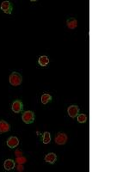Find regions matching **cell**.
<instances>
[{
    "label": "cell",
    "mask_w": 129,
    "mask_h": 172,
    "mask_svg": "<svg viewBox=\"0 0 129 172\" xmlns=\"http://www.w3.org/2000/svg\"><path fill=\"white\" fill-rule=\"evenodd\" d=\"M23 82V77L18 73H12L10 76V83L13 86H19Z\"/></svg>",
    "instance_id": "obj_1"
},
{
    "label": "cell",
    "mask_w": 129,
    "mask_h": 172,
    "mask_svg": "<svg viewBox=\"0 0 129 172\" xmlns=\"http://www.w3.org/2000/svg\"><path fill=\"white\" fill-rule=\"evenodd\" d=\"M22 119L26 124H31L34 121V113L33 111H26L23 114Z\"/></svg>",
    "instance_id": "obj_2"
},
{
    "label": "cell",
    "mask_w": 129,
    "mask_h": 172,
    "mask_svg": "<svg viewBox=\"0 0 129 172\" xmlns=\"http://www.w3.org/2000/svg\"><path fill=\"white\" fill-rule=\"evenodd\" d=\"M67 141V135L64 133H59L55 137V143L58 145H65Z\"/></svg>",
    "instance_id": "obj_3"
},
{
    "label": "cell",
    "mask_w": 129,
    "mask_h": 172,
    "mask_svg": "<svg viewBox=\"0 0 129 172\" xmlns=\"http://www.w3.org/2000/svg\"><path fill=\"white\" fill-rule=\"evenodd\" d=\"M1 10L5 14H11L12 12V5L9 1H3L1 4Z\"/></svg>",
    "instance_id": "obj_4"
},
{
    "label": "cell",
    "mask_w": 129,
    "mask_h": 172,
    "mask_svg": "<svg viewBox=\"0 0 129 172\" xmlns=\"http://www.w3.org/2000/svg\"><path fill=\"white\" fill-rule=\"evenodd\" d=\"M12 111L14 113H20L21 111H23V104L20 100H17L13 102L12 104Z\"/></svg>",
    "instance_id": "obj_5"
},
{
    "label": "cell",
    "mask_w": 129,
    "mask_h": 172,
    "mask_svg": "<svg viewBox=\"0 0 129 172\" xmlns=\"http://www.w3.org/2000/svg\"><path fill=\"white\" fill-rule=\"evenodd\" d=\"M78 112H79V108L77 105H72L67 109V113H68L69 116L72 118H75L76 116H77Z\"/></svg>",
    "instance_id": "obj_6"
},
{
    "label": "cell",
    "mask_w": 129,
    "mask_h": 172,
    "mask_svg": "<svg viewBox=\"0 0 129 172\" xmlns=\"http://www.w3.org/2000/svg\"><path fill=\"white\" fill-rule=\"evenodd\" d=\"M19 145V140L17 137H10L8 140H7V146L10 148L13 149L16 148Z\"/></svg>",
    "instance_id": "obj_7"
},
{
    "label": "cell",
    "mask_w": 129,
    "mask_h": 172,
    "mask_svg": "<svg viewBox=\"0 0 129 172\" xmlns=\"http://www.w3.org/2000/svg\"><path fill=\"white\" fill-rule=\"evenodd\" d=\"M15 165H16V164H15L14 160H12V159H7L4 161V164H3V167L6 171L13 170L15 168Z\"/></svg>",
    "instance_id": "obj_8"
},
{
    "label": "cell",
    "mask_w": 129,
    "mask_h": 172,
    "mask_svg": "<svg viewBox=\"0 0 129 172\" xmlns=\"http://www.w3.org/2000/svg\"><path fill=\"white\" fill-rule=\"evenodd\" d=\"M56 160H57V156H56V154L55 153H48V155H46V157H45V161L47 162V163H49V164H54L55 162H56Z\"/></svg>",
    "instance_id": "obj_9"
},
{
    "label": "cell",
    "mask_w": 129,
    "mask_h": 172,
    "mask_svg": "<svg viewBox=\"0 0 129 172\" xmlns=\"http://www.w3.org/2000/svg\"><path fill=\"white\" fill-rule=\"evenodd\" d=\"M10 131V125L5 121H0V133H7Z\"/></svg>",
    "instance_id": "obj_10"
},
{
    "label": "cell",
    "mask_w": 129,
    "mask_h": 172,
    "mask_svg": "<svg viewBox=\"0 0 129 172\" xmlns=\"http://www.w3.org/2000/svg\"><path fill=\"white\" fill-rule=\"evenodd\" d=\"M38 62H39V65L40 66H46L47 65H48V63H49V59H48V56H41L40 58H39V60H38Z\"/></svg>",
    "instance_id": "obj_11"
},
{
    "label": "cell",
    "mask_w": 129,
    "mask_h": 172,
    "mask_svg": "<svg viewBox=\"0 0 129 172\" xmlns=\"http://www.w3.org/2000/svg\"><path fill=\"white\" fill-rule=\"evenodd\" d=\"M51 100V95H49V94H48V93H45V94H43V95L41 96V102H42V104H47V103H48Z\"/></svg>",
    "instance_id": "obj_12"
},
{
    "label": "cell",
    "mask_w": 129,
    "mask_h": 172,
    "mask_svg": "<svg viewBox=\"0 0 129 172\" xmlns=\"http://www.w3.org/2000/svg\"><path fill=\"white\" fill-rule=\"evenodd\" d=\"M51 141V135L48 132H45L43 134V143L44 144H49Z\"/></svg>",
    "instance_id": "obj_13"
},
{
    "label": "cell",
    "mask_w": 129,
    "mask_h": 172,
    "mask_svg": "<svg viewBox=\"0 0 129 172\" xmlns=\"http://www.w3.org/2000/svg\"><path fill=\"white\" fill-rule=\"evenodd\" d=\"M87 121V116L84 114L77 115V122L79 123H84Z\"/></svg>",
    "instance_id": "obj_14"
},
{
    "label": "cell",
    "mask_w": 129,
    "mask_h": 172,
    "mask_svg": "<svg viewBox=\"0 0 129 172\" xmlns=\"http://www.w3.org/2000/svg\"><path fill=\"white\" fill-rule=\"evenodd\" d=\"M67 26L70 28H75L77 27V20H68L67 21Z\"/></svg>",
    "instance_id": "obj_15"
},
{
    "label": "cell",
    "mask_w": 129,
    "mask_h": 172,
    "mask_svg": "<svg viewBox=\"0 0 129 172\" xmlns=\"http://www.w3.org/2000/svg\"><path fill=\"white\" fill-rule=\"evenodd\" d=\"M17 162L18 164H23V163H25V162H26V158H25V157H22V156H21V157H17Z\"/></svg>",
    "instance_id": "obj_16"
},
{
    "label": "cell",
    "mask_w": 129,
    "mask_h": 172,
    "mask_svg": "<svg viewBox=\"0 0 129 172\" xmlns=\"http://www.w3.org/2000/svg\"><path fill=\"white\" fill-rule=\"evenodd\" d=\"M17 169H18V171H23V165H20V164H19Z\"/></svg>",
    "instance_id": "obj_17"
}]
</instances>
